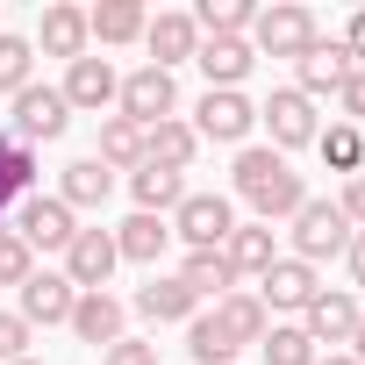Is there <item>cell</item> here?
Instances as JSON below:
<instances>
[{
	"label": "cell",
	"instance_id": "cell-1",
	"mask_svg": "<svg viewBox=\"0 0 365 365\" xmlns=\"http://www.w3.org/2000/svg\"><path fill=\"white\" fill-rule=\"evenodd\" d=\"M237 194L251 201V215H258V222H294V215H301V201H308L301 172H294L279 150H258V143H244V150H237Z\"/></svg>",
	"mask_w": 365,
	"mask_h": 365
},
{
	"label": "cell",
	"instance_id": "cell-2",
	"mask_svg": "<svg viewBox=\"0 0 365 365\" xmlns=\"http://www.w3.org/2000/svg\"><path fill=\"white\" fill-rule=\"evenodd\" d=\"M251 51H265V58H308L315 51V15L301 8V0H279V8H258V22H251Z\"/></svg>",
	"mask_w": 365,
	"mask_h": 365
},
{
	"label": "cell",
	"instance_id": "cell-3",
	"mask_svg": "<svg viewBox=\"0 0 365 365\" xmlns=\"http://www.w3.org/2000/svg\"><path fill=\"white\" fill-rule=\"evenodd\" d=\"M230 230H237L230 194H187V201L172 208V237L187 244V251H222V244H230Z\"/></svg>",
	"mask_w": 365,
	"mask_h": 365
},
{
	"label": "cell",
	"instance_id": "cell-4",
	"mask_svg": "<svg viewBox=\"0 0 365 365\" xmlns=\"http://www.w3.org/2000/svg\"><path fill=\"white\" fill-rule=\"evenodd\" d=\"M65 129H72V108H65V93H58V86H36V79H29V86L15 93V122H8V136L36 150V143H58Z\"/></svg>",
	"mask_w": 365,
	"mask_h": 365
},
{
	"label": "cell",
	"instance_id": "cell-5",
	"mask_svg": "<svg viewBox=\"0 0 365 365\" xmlns=\"http://www.w3.org/2000/svg\"><path fill=\"white\" fill-rule=\"evenodd\" d=\"M344 251H351L344 208L336 201H301V215H294V258L301 265H322V258H344Z\"/></svg>",
	"mask_w": 365,
	"mask_h": 365
},
{
	"label": "cell",
	"instance_id": "cell-6",
	"mask_svg": "<svg viewBox=\"0 0 365 365\" xmlns=\"http://www.w3.org/2000/svg\"><path fill=\"white\" fill-rule=\"evenodd\" d=\"M115 108H122L136 129H150V122H172V115H179V86H172V72H158V65H136V72L122 79Z\"/></svg>",
	"mask_w": 365,
	"mask_h": 365
},
{
	"label": "cell",
	"instance_id": "cell-7",
	"mask_svg": "<svg viewBox=\"0 0 365 365\" xmlns=\"http://www.w3.org/2000/svg\"><path fill=\"white\" fill-rule=\"evenodd\" d=\"M15 237H22L29 251H65V244L79 237V222H72V208H65L58 194H22V201H15Z\"/></svg>",
	"mask_w": 365,
	"mask_h": 365
},
{
	"label": "cell",
	"instance_id": "cell-8",
	"mask_svg": "<svg viewBox=\"0 0 365 365\" xmlns=\"http://www.w3.org/2000/svg\"><path fill=\"white\" fill-rule=\"evenodd\" d=\"M115 265H122V251H115V230H79V237L65 244V279H72L79 294H101Z\"/></svg>",
	"mask_w": 365,
	"mask_h": 365
},
{
	"label": "cell",
	"instance_id": "cell-9",
	"mask_svg": "<svg viewBox=\"0 0 365 365\" xmlns=\"http://www.w3.org/2000/svg\"><path fill=\"white\" fill-rule=\"evenodd\" d=\"M194 65L208 72V93H244V79H251V65H258V51H251L244 36H201V51H194Z\"/></svg>",
	"mask_w": 365,
	"mask_h": 365
},
{
	"label": "cell",
	"instance_id": "cell-10",
	"mask_svg": "<svg viewBox=\"0 0 365 365\" xmlns=\"http://www.w3.org/2000/svg\"><path fill=\"white\" fill-rule=\"evenodd\" d=\"M258 122L272 129V150L287 158V150H301V143H315V101L308 93H294V86H279L265 108H258Z\"/></svg>",
	"mask_w": 365,
	"mask_h": 365
},
{
	"label": "cell",
	"instance_id": "cell-11",
	"mask_svg": "<svg viewBox=\"0 0 365 365\" xmlns=\"http://www.w3.org/2000/svg\"><path fill=\"white\" fill-rule=\"evenodd\" d=\"M315 294H322V279H315V265H301V258H272V272L258 279L265 315H301Z\"/></svg>",
	"mask_w": 365,
	"mask_h": 365
},
{
	"label": "cell",
	"instance_id": "cell-12",
	"mask_svg": "<svg viewBox=\"0 0 365 365\" xmlns=\"http://www.w3.org/2000/svg\"><path fill=\"white\" fill-rule=\"evenodd\" d=\"M65 108L72 115H101V108H115V93H122V79H115V65L108 58H79V65H65Z\"/></svg>",
	"mask_w": 365,
	"mask_h": 365
},
{
	"label": "cell",
	"instance_id": "cell-13",
	"mask_svg": "<svg viewBox=\"0 0 365 365\" xmlns=\"http://www.w3.org/2000/svg\"><path fill=\"white\" fill-rule=\"evenodd\" d=\"M251 129H258V108H251L244 93H201L194 136H208V143H244Z\"/></svg>",
	"mask_w": 365,
	"mask_h": 365
},
{
	"label": "cell",
	"instance_id": "cell-14",
	"mask_svg": "<svg viewBox=\"0 0 365 365\" xmlns=\"http://www.w3.org/2000/svg\"><path fill=\"white\" fill-rule=\"evenodd\" d=\"M15 294H22L15 315H22L29 329H36V322H43V329H51V322H72V301H79V287H72L65 272H29Z\"/></svg>",
	"mask_w": 365,
	"mask_h": 365
},
{
	"label": "cell",
	"instance_id": "cell-15",
	"mask_svg": "<svg viewBox=\"0 0 365 365\" xmlns=\"http://www.w3.org/2000/svg\"><path fill=\"white\" fill-rule=\"evenodd\" d=\"M122 322H129V308L101 287V294H79V301H72V322H65V329H72L79 344L108 351V344H122Z\"/></svg>",
	"mask_w": 365,
	"mask_h": 365
},
{
	"label": "cell",
	"instance_id": "cell-16",
	"mask_svg": "<svg viewBox=\"0 0 365 365\" xmlns=\"http://www.w3.org/2000/svg\"><path fill=\"white\" fill-rule=\"evenodd\" d=\"M358 301L351 294H336V287H322L308 308H301V329H308V344H351V329H358Z\"/></svg>",
	"mask_w": 365,
	"mask_h": 365
},
{
	"label": "cell",
	"instance_id": "cell-17",
	"mask_svg": "<svg viewBox=\"0 0 365 365\" xmlns=\"http://www.w3.org/2000/svg\"><path fill=\"white\" fill-rule=\"evenodd\" d=\"M36 43L51 51V58H65V65H79L86 58V8H72V0H51L43 8V22H36Z\"/></svg>",
	"mask_w": 365,
	"mask_h": 365
},
{
	"label": "cell",
	"instance_id": "cell-18",
	"mask_svg": "<svg viewBox=\"0 0 365 365\" xmlns=\"http://www.w3.org/2000/svg\"><path fill=\"white\" fill-rule=\"evenodd\" d=\"M222 258H230V272H237V279H265V272H272V258H279L272 222H237V230H230V244H222Z\"/></svg>",
	"mask_w": 365,
	"mask_h": 365
},
{
	"label": "cell",
	"instance_id": "cell-19",
	"mask_svg": "<svg viewBox=\"0 0 365 365\" xmlns=\"http://www.w3.org/2000/svg\"><path fill=\"white\" fill-rule=\"evenodd\" d=\"M208 322H215L237 351H244V344H258V336L272 329V315H265V301H258V294H222V301L208 308Z\"/></svg>",
	"mask_w": 365,
	"mask_h": 365
},
{
	"label": "cell",
	"instance_id": "cell-20",
	"mask_svg": "<svg viewBox=\"0 0 365 365\" xmlns=\"http://www.w3.org/2000/svg\"><path fill=\"white\" fill-rule=\"evenodd\" d=\"M143 43H150V65L172 72V65H187V58L201 51V29H194V15H158V22L143 29Z\"/></svg>",
	"mask_w": 365,
	"mask_h": 365
},
{
	"label": "cell",
	"instance_id": "cell-21",
	"mask_svg": "<svg viewBox=\"0 0 365 365\" xmlns=\"http://www.w3.org/2000/svg\"><path fill=\"white\" fill-rule=\"evenodd\" d=\"M194 150H201V136H194V122H150L143 129V165H165V172H187L194 165Z\"/></svg>",
	"mask_w": 365,
	"mask_h": 365
},
{
	"label": "cell",
	"instance_id": "cell-22",
	"mask_svg": "<svg viewBox=\"0 0 365 365\" xmlns=\"http://www.w3.org/2000/svg\"><path fill=\"white\" fill-rule=\"evenodd\" d=\"M143 29H150L143 0H101V8H86V36L93 43H136Z\"/></svg>",
	"mask_w": 365,
	"mask_h": 365
},
{
	"label": "cell",
	"instance_id": "cell-23",
	"mask_svg": "<svg viewBox=\"0 0 365 365\" xmlns=\"http://www.w3.org/2000/svg\"><path fill=\"white\" fill-rule=\"evenodd\" d=\"M136 315H143V322H194V315H201V301L187 294V279L172 272V279L136 287Z\"/></svg>",
	"mask_w": 365,
	"mask_h": 365
},
{
	"label": "cell",
	"instance_id": "cell-24",
	"mask_svg": "<svg viewBox=\"0 0 365 365\" xmlns=\"http://www.w3.org/2000/svg\"><path fill=\"white\" fill-rule=\"evenodd\" d=\"M129 194H136V215H172L179 201H187V179L165 172V165H136L129 172Z\"/></svg>",
	"mask_w": 365,
	"mask_h": 365
},
{
	"label": "cell",
	"instance_id": "cell-25",
	"mask_svg": "<svg viewBox=\"0 0 365 365\" xmlns=\"http://www.w3.org/2000/svg\"><path fill=\"white\" fill-rule=\"evenodd\" d=\"M351 72H358V65H351V51H344V43H322V36H315V51L301 58V86H294V93H308V101H315V93H336V86H344Z\"/></svg>",
	"mask_w": 365,
	"mask_h": 365
},
{
	"label": "cell",
	"instance_id": "cell-26",
	"mask_svg": "<svg viewBox=\"0 0 365 365\" xmlns=\"http://www.w3.org/2000/svg\"><path fill=\"white\" fill-rule=\"evenodd\" d=\"M115 194V172L101 165V158H79V165H65V179H58V201L79 215V208H101Z\"/></svg>",
	"mask_w": 365,
	"mask_h": 365
},
{
	"label": "cell",
	"instance_id": "cell-27",
	"mask_svg": "<svg viewBox=\"0 0 365 365\" xmlns=\"http://www.w3.org/2000/svg\"><path fill=\"white\" fill-rule=\"evenodd\" d=\"M165 244H172V222H165V215H129V222L115 230V251H122L129 265H158Z\"/></svg>",
	"mask_w": 365,
	"mask_h": 365
},
{
	"label": "cell",
	"instance_id": "cell-28",
	"mask_svg": "<svg viewBox=\"0 0 365 365\" xmlns=\"http://www.w3.org/2000/svg\"><path fill=\"white\" fill-rule=\"evenodd\" d=\"M179 279H187V294H194V301H222V294H237V272H230V258H222V251H187Z\"/></svg>",
	"mask_w": 365,
	"mask_h": 365
},
{
	"label": "cell",
	"instance_id": "cell-29",
	"mask_svg": "<svg viewBox=\"0 0 365 365\" xmlns=\"http://www.w3.org/2000/svg\"><path fill=\"white\" fill-rule=\"evenodd\" d=\"M93 158H101L108 172H122V165L136 172V165H143V129H136L129 115H108V122H101V150H93Z\"/></svg>",
	"mask_w": 365,
	"mask_h": 365
},
{
	"label": "cell",
	"instance_id": "cell-30",
	"mask_svg": "<svg viewBox=\"0 0 365 365\" xmlns=\"http://www.w3.org/2000/svg\"><path fill=\"white\" fill-rule=\"evenodd\" d=\"M251 22H258L251 0H201V8H194V29L201 36H244Z\"/></svg>",
	"mask_w": 365,
	"mask_h": 365
},
{
	"label": "cell",
	"instance_id": "cell-31",
	"mask_svg": "<svg viewBox=\"0 0 365 365\" xmlns=\"http://www.w3.org/2000/svg\"><path fill=\"white\" fill-rule=\"evenodd\" d=\"M258 351H265V365H315V344H308L301 322H272L258 336Z\"/></svg>",
	"mask_w": 365,
	"mask_h": 365
},
{
	"label": "cell",
	"instance_id": "cell-32",
	"mask_svg": "<svg viewBox=\"0 0 365 365\" xmlns=\"http://www.w3.org/2000/svg\"><path fill=\"white\" fill-rule=\"evenodd\" d=\"M315 150H322L336 172H351V179H358V165H365V129H351V122H336V129H315Z\"/></svg>",
	"mask_w": 365,
	"mask_h": 365
},
{
	"label": "cell",
	"instance_id": "cell-33",
	"mask_svg": "<svg viewBox=\"0 0 365 365\" xmlns=\"http://www.w3.org/2000/svg\"><path fill=\"white\" fill-rule=\"evenodd\" d=\"M29 65H36V43L0 29V93H22L29 86Z\"/></svg>",
	"mask_w": 365,
	"mask_h": 365
},
{
	"label": "cell",
	"instance_id": "cell-34",
	"mask_svg": "<svg viewBox=\"0 0 365 365\" xmlns=\"http://www.w3.org/2000/svg\"><path fill=\"white\" fill-rule=\"evenodd\" d=\"M187 351H194V365H237V344L208 322V315H194V329H187Z\"/></svg>",
	"mask_w": 365,
	"mask_h": 365
},
{
	"label": "cell",
	"instance_id": "cell-35",
	"mask_svg": "<svg viewBox=\"0 0 365 365\" xmlns=\"http://www.w3.org/2000/svg\"><path fill=\"white\" fill-rule=\"evenodd\" d=\"M29 272H36V251H29L15 230H0V287H22Z\"/></svg>",
	"mask_w": 365,
	"mask_h": 365
},
{
	"label": "cell",
	"instance_id": "cell-36",
	"mask_svg": "<svg viewBox=\"0 0 365 365\" xmlns=\"http://www.w3.org/2000/svg\"><path fill=\"white\" fill-rule=\"evenodd\" d=\"M15 358H29V322L8 308L0 315V365H15Z\"/></svg>",
	"mask_w": 365,
	"mask_h": 365
},
{
	"label": "cell",
	"instance_id": "cell-37",
	"mask_svg": "<svg viewBox=\"0 0 365 365\" xmlns=\"http://www.w3.org/2000/svg\"><path fill=\"white\" fill-rule=\"evenodd\" d=\"M101 365H158V344L122 336V344H108V351H101Z\"/></svg>",
	"mask_w": 365,
	"mask_h": 365
},
{
	"label": "cell",
	"instance_id": "cell-38",
	"mask_svg": "<svg viewBox=\"0 0 365 365\" xmlns=\"http://www.w3.org/2000/svg\"><path fill=\"white\" fill-rule=\"evenodd\" d=\"M336 101H344V115H351V129H358V122H365V65L336 86Z\"/></svg>",
	"mask_w": 365,
	"mask_h": 365
},
{
	"label": "cell",
	"instance_id": "cell-39",
	"mask_svg": "<svg viewBox=\"0 0 365 365\" xmlns=\"http://www.w3.org/2000/svg\"><path fill=\"white\" fill-rule=\"evenodd\" d=\"M336 208H344V222H351V230H365V172H358V179H344V201H336Z\"/></svg>",
	"mask_w": 365,
	"mask_h": 365
},
{
	"label": "cell",
	"instance_id": "cell-40",
	"mask_svg": "<svg viewBox=\"0 0 365 365\" xmlns=\"http://www.w3.org/2000/svg\"><path fill=\"white\" fill-rule=\"evenodd\" d=\"M336 43L351 51V65H365V8H358V15L344 22V36H336Z\"/></svg>",
	"mask_w": 365,
	"mask_h": 365
},
{
	"label": "cell",
	"instance_id": "cell-41",
	"mask_svg": "<svg viewBox=\"0 0 365 365\" xmlns=\"http://www.w3.org/2000/svg\"><path fill=\"white\" fill-rule=\"evenodd\" d=\"M344 265H351V279L365 287V230H351V251H344Z\"/></svg>",
	"mask_w": 365,
	"mask_h": 365
},
{
	"label": "cell",
	"instance_id": "cell-42",
	"mask_svg": "<svg viewBox=\"0 0 365 365\" xmlns=\"http://www.w3.org/2000/svg\"><path fill=\"white\" fill-rule=\"evenodd\" d=\"M315 365H358V358H351V351H322Z\"/></svg>",
	"mask_w": 365,
	"mask_h": 365
},
{
	"label": "cell",
	"instance_id": "cell-43",
	"mask_svg": "<svg viewBox=\"0 0 365 365\" xmlns=\"http://www.w3.org/2000/svg\"><path fill=\"white\" fill-rule=\"evenodd\" d=\"M15 365H43V358H15Z\"/></svg>",
	"mask_w": 365,
	"mask_h": 365
}]
</instances>
